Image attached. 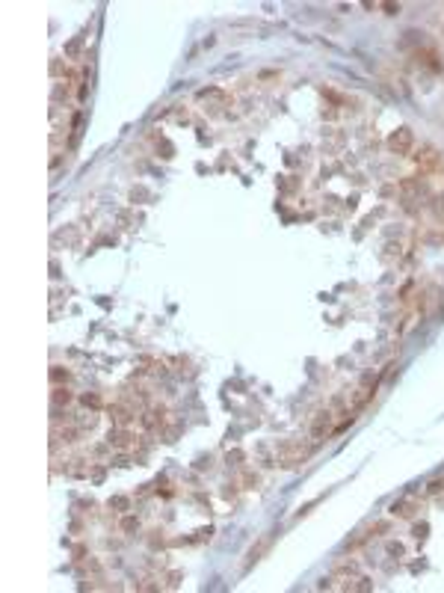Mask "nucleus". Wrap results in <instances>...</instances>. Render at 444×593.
<instances>
[{
  "label": "nucleus",
  "instance_id": "obj_1",
  "mask_svg": "<svg viewBox=\"0 0 444 593\" xmlns=\"http://www.w3.org/2000/svg\"><path fill=\"white\" fill-rule=\"evenodd\" d=\"M308 460V451L302 448V445H296V442H287L279 448V463L285 466V469H293V466H299V463Z\"/></svg>",
  "mask_w": 444,
  "mask_h": 593
},
{
  "label": "nucleus",
  "instance_id": "obj_2",
  "mask_svg": "<svg viewBox=\"0 0 444 593\" xmlns=\"http://www.w3.org/2000/svg\"><path fill=\"white\" fill-rule=\"evenodd\" d=\"M414 145V133L409 128H400V131H394L388 136V149L394 152V155H409Z\"/></svg>",
  "mask_w": 444,
  "mask_h": 593
},
{
  "label": "nucleus",
  "instance_id": "obj_3",
  "mask_svg": "<svg viewBox=\"0 0 444 593\" xmlns=\"http://www.w3.org/2000/svg\"><path fill=\"white\" fill-rule=\"evenodd\" d=\"M329 430H332V412H320L317 418H314V424H311V436L320 442Z\"/></svg>",
  "mask_w": 444,
  "mask_h": 593
},
{
  "label": "nucleus",
  "instance_id": "obj_4",
  "mask_svg": "<svg viewBox=\"0 0 444 593\" xmlns=\"http://www.w3.org/2000/svg\"><path fill=\"white\" fill-rule=\"evenodd\" d=\"M110 418H113L119 427H127L130 418H133V412H130L127 406H122V403H116V406H110Z\"/></svg>",
  "mask_w": 444,
  "mask_h": 593
},
{
  "label": "nucleus",
  "instance_id": "obj_5",
  "mask_svg": "<svg viewBox=\"0 0 444 593\" xmlns=\"http://www.w3.org/2000/svg\"><path fill=\"white\" fill-rule=\"evenodd\" d=\"M163 415H166V409H151V412L142 415V424H145L148 430H157L160 424H163Z\"/></svg>",
  "mask_w": 444,
  "mask_h": 593
},
{
  "label": "nucleus",
  "instance_id": "obj_6",
  "mask_svg": "<svg viewBox=\"0 0 444 593\" xmlns=\"http://www.w3.org/2000/svg\"><path fill=\"white\" fill-rule=\"evenodd\" d=\"M110 445H116V448H127V445H130V433H127L125 427L113 430V433H110Z\"/></svg>",
  "mask_w": 444,
  "mask_h": 593
},
{
  "label": "nucleus",
  "instance_id": "obj_7",
  "mask_svg": "<svg viewBox=\"0 0 444 593\" xmlns=\"http://www.w3.org/2000/svg\"><path fill=\"white\" fill-rule=\"evenodd\" d=\"M417 164L423 166V169H429V166H435V164H438V155H435L432 149H423V152L417 155Z\"/></svg>",
  "mask_w": 444,
  "mask_h": 593
},
{
  "label": "nucleus",
  "instance_id": "obj_8",
  "mask_svg": "<svg viewBox=\"0 0 444 593\" xmlns=\"http://www.w3.org/2000/svg\"><path fill=\"white\" fill-rule=\"evenodd\" d=\"M397 516H412L414 513V504L409 501V498H403V501H394V507H391Z\"/></svg>",
  "mask_w": 444,
  "mask_h": 593
},
{
  "label": "nucleus",
  "instance_id": "obj_9",
  "mask_svg": "<svg viewBox=\"0 0 444 593\" xmlns=\"http://www.w3.org/2000/svg\"><path fill=\"white\" fill-rule=\"evenodd\" d=\"M71 395H68V389H54V403H68Z\"/></svg>",
  "mask_w": 444,
  "mask_h": 593
},
{
  "label": "nucleus",
  "instance_id": "obj_10",
  "mask_svg": "<svg viewBox=\"0 0 444 593\" xmlns=\"http://www.w3.org/2000/svg\"><path fill=\"white\" fill-rule=\"evenodd\" d=\"M110 507H116V510L122 513V510L127 507V498H122V495H116V498H110Z\"/></svg>",
  "mask_w": 444,
  "mask_h": 593
},
{
  "label": "nucleus",
  "instance_id": "obj_11",
  "mask_svg": "<svg viewBox=\"0 0 444 593\" xmlns=\"http://www.w3.org/2000/svg\"><path fill=\"white\" fill-rule=\"evenodd\" d=\"M80 400H83V403H86V406H95V409H98V406H101V397H98V395H83V397H80Z\"/></svg>",
  "mask_w": 444,
  "mask_h": 593
},
{
  "label": "nucleus",
  "instance_id": "obj_12",
  "mask_svg": "<svg viewBox=\"0 0 444 593\" xmlns=\"http://www.w3.org/2000/svg\"><path fill=\"white\" fill-rule=\"evenodd\" d=\"M51 380H54V383H60V380H68V371L63 374V368H54V371H51Z\"/></svg>",
  "mask_w": 444,
  "mask_h": 593
},
{
  "label": "nucleus",
  "instance_id": "obj_13",
  "mask_svg": "<svg viewBox=\"0 0 444 593\" xmlns=\"http://www.w3.org/2000/svg\"><path fill=\"white\" fill-rule=\"evenodd\" d=\"M382 9H385L388 15H397V12H400V3H397V6H394V3H382Z\"/></svg>",
  "mask_w": 444,
  "mask_h": 593
},
{
  "label": "nucleus",
  "instance_id": "obj_14",
  "mask_svg": "<svg viewBox=\"0 0 444 593\" xmlns=\"http://www.w3.org/2000/svg\"><path fill=\"white\" fill-rule=\"evenodd\" d=\"M414 537L420 540V537H426V522H420V525H414Z\"/></svg>",
  "mask_w": 444,
  "mask_h": 593
},
{
  "label": "nucleus",
  "instance_id": "obj_15",
  "mask_svg": "<svg viewBox=\"0 0 444 593\" xmlns=\"http://www.w3.org/2000/svg\"><path fill=\"white\" fill-rule=\"evenodd\" d=\"M441 490H444V481H435V484H429V495L441 493Z\"/></svg>",
  "mask_w": 444,
  "mask_h": 593
},
{
  "label": "nucleus",
  "instance_id": "obj_16",
  "mask_svg": "<svg viewBox=\"0 0 444 593\" xmlns=\"http://www.w3.org/2000/svg\"><path fill=\"white\" fill-rule=\"evenodd\" d=\"M435 211H438V217H444V196L435 199Z\"/></svg>",
  "mask_w": 444,
  "mask_h": 593
},
{
  "label": "nucleus",
  "instance_id": "obj_17",
  "mask_svg": "<svg viewBox=\"0 0 444 593\" xmlns=\"http://www.w3.org/2000/svg\"><path fill=\"white\" fill-rule=\"evenodd\" d=\"M388 555H403V546H394V543H391V546H388Z\"/></svg>",
  "mask_w": 444,
  "mask_h": 593
},
{
  "label": "nucleus",
  "instance_id": "obj_18",
  "mask_svg": "<svg viewBox=\"0 0 444 593\" xmlns=\"http://www.w3.org/2000/svg\"><path fill=\"white\" fill-rule=\"evenodd\" d=\"M441 24H444V21H441Z\"/></svg>",
  "mask_w": 444,
  "mask_h": 593
}]
</instances>
